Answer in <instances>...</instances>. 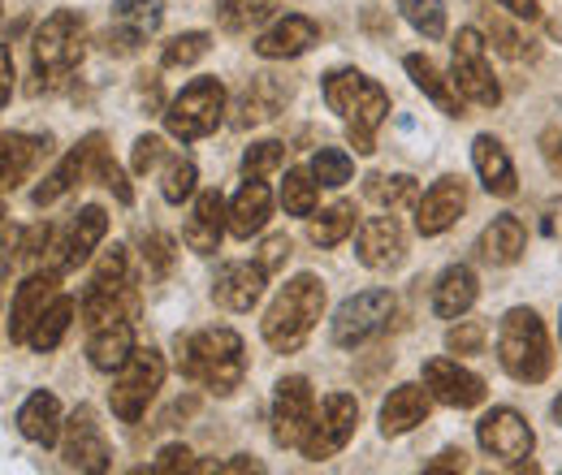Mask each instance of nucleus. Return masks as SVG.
<instances>
[{"label":"nucleus","instance_id":"obj_1","mask_svg":"<svg viewBox=\"0 0 562 475\" xmlns=\"http://www.w3.org/2000/svg\"><path fill=\"white\" fill-rule=\"evenodd\" d=\"M173 367L182 381H195L212 394H234L247 376V346L234 329H204L173 338Z\"/></svg>","mask_w":562,"mask_h":475},{"label":"nucleus","instance_id":"obj_2","mask_svg":"<svg viewBox=\"0 0 562 475\" xmlns=\"http://www.w3.org/2000/svg\"><path fill=\"white\" fill-rule=\"evenodd\" d=\"M325 104H329V113H338L347 122V138H351L355 151L372 156L376 131L390 117V91L359 69H334L325 78Z\"/></svg>","mask_w":562,"mask_h":475},{"label":"nucleus","instance_id":"obj_3","mask_svg":"<svg viewBox=\"0 0 562 475\" xmlns=\"http://www.w3.org/2000/svg\"><path fill=\"white\" fill-rule=\"evenodd\" d=\"M321 316H325V281L312 276V272H299L278 290L273 307L260 320V333L278 354H294L303 341L312 338Z\"/></svg>","mask_w":562,"mask_h":475},{"label":"nucleus","instance_id":"obj_4","mask_svg":"<svg viewBox=\"0 0 562 475\" xmlns=\"http://www.w3.org/2000/svg\"><path fill=\"white\" fill-rule=\"evenodd\" d=\"M497 363L519 385H541L554 372V350L532 307H510L497 325Z\"/></svg>","mask_w":562,"mask_h":475},{"label":"nucleus","instance_id":"obj_5","mask_svg":"<svg viewBox=\"0 0 562 475\" xmlns=\"http://www.w3.org/2000/svg\"><path fill=\"white\" fill-rule=\"evenodd\" d=\"M31 48H35V73L44 78L40 87H44V91L61 87L74 69L82 66V57H87V22H82V13H78V9H57V13H48V18L40 22Z\"/></svg>","mask_w":562,"mask_h":475},{"label":"nucleus","instance_id":"obj_6","mask_svg":"<svg viewBox=\"0 0 562 475\" xmlns=\"http://www.w3.org/2000/svg\"><path fill=\"white\" fill-rule=\"evenodd\" d=\"M165 372H169V363H165V354L156 346H135V354L117 367L113 389H109L113 415L122 423H139L147 407H151V398H156V389L165 385Z\"/></svg>","mask_w":562,"mask_h":475},{"label":"nucleus","instance_id":"obj_7","mask_svg":"<svg viewBox=\"0 0 562 475\" xmlns=\"http://www.w3.org/2000/svg\"><path fill=\"white\" fill-rule=\"evenodd\" d=\"M225 87L221 78H191L165 109V131L182 143L216 135V126L225 122Z\"/></svg>","mask_w":562,"mask_h":475},{"label":"nucleus","instance_id":"obj_8","mask_svg":"<svg viewBox=\"0 0 562 475\" xmlns=\"http://www.w3.org/2000/svg\"><path fill=\"white\" fill-rule=\"evenodd\" d=\"M450 78L459 87V95L468 104H481V109H497L502 104V87L490 69V53H485V35L481 26H463L450 44Z\"/></svg>","mask_w":562,"mask_h":475},{"label":"nucleus","instance_id":"obj_9","mask_svg":"<svg viewBox=\"0 0 562 475\" xmlns=\"http://www.w3.org/2000/svg\"><path fill=\"white\" fill-rule=\"evenodd\" d=\"M355 428H359V403L351 394H329L312 415V423H307V432L299 441V454L307 463H325V459H334V454H342L351 445Z\"/></svg>","mask_w":562,"mask_h":475},{"label":"nucleus","instance_id":"obj_10","mask_svg":"<svg viewBox=\"0 0 562 475\" xmlns=\"http://www.w3.org/2000/svg\"><path fill=\"white\" fill-rule=\"evenodd\" d=\"M394 312H398V298H394L390 290H363V294L347 298V303L334 312L329 338H334V346H342V350H355V346H363V341L381 338V333L390 329Z\"/></svg>","mask_w":562,"mask_h":475},{"label":"nucleus","instance_id":"obj_11","mask_svg":"<svg viewBox=\"0 0 562 475\" xmlns=\"http://www.w3.org/2000/svg\"><path fill=\"white\" fill-rule=\"evenodd\" d=\"M476 441H481V450H485L490 459L506 463V467L532 459V450H537V432L528 428V419H524L519 410H510V407H493L490 415H481Z\"/></svg>","mask_w":562,"mask_h":475},{"label":"nucleus","instance_id":"obj_12","mask_svg":"<svg viewBox=\"0 0 562 475\" xmlns=\"http://www.w3.org/2000/svg\"><path fill=\"white\" fill-rule=\"evenodd\" d=\"M165 22V0H113V26L104 35V48L113 57H131L139 53Z\"/></svg>","mask_w":562,"mask_h":475},{"label":"nucleus","instance_id":"obj_13","mask_svg":"<svg viewBox=\"0 0 562 475\" xmlns=\"http://www.w3.org/2000/svg\"><path fill=\"white\" fill-rule=\"evenodd\" d=\"M312 415H316V394L307 376H281L273 389V441L281 450H299Z\"/></svg>","mask_w":562,"mask_h":475},{"label":"nucleus","instance_id":"obj_14","mask_svg":"<svg viewBox=\"0 0 562 475\" xmlns=\"http://www.w3.org/2000/svg\"><path fill=\"white\" fill-rule=\"evenodd\" d=\"M61 459H66V467L87 472V475H100V472H109V467H113V450H109L104 428L95 423V410L91 407H78L70 419H66Z\"/></svg>","mask_w":562,"mask_h":475},{"label":"nucleus","instance_id":"obj_15","mask_svg":"<svg viewBox=\"0 0 562 475\" xmlns=\"http://www.w3.org/2000/svg\"><path fill=\"white\" fill-rule=\"evenodd\" d=\"M424 389L432 394V403L441 407H454V410H472L485 403V381L463 367L459 359H428L424 363Z\"/></svg>","mask_w":562,"mask_h":475},{"label":"nucleus","instance_id":"obj_16","mask_svg":"<svg viewBox=\"0 0 562 475\" xmlns=\"http://www.w3.org/2000/svg\"><path fill=\"white\" fill-rule=\"evenodd\" d=\"M355 256L359 264L372 272H385V269H398L403 256H407V234L398 225V216H368L355 225Z\"/></svg>","mask_w":562,"mask_h":475},{"label":"nucleus","instance_id":"obj_17","mask_svg":"<svg viewBox=\"0 0 562 475\" xmlns=\"http://www.w3.org/2000/svg\"><path fill=\"white\" fill-rule=\"evenodd\" d=\"M61 294V272L57 269H44V272H31L18 290H13V303H9V341H26L35 320L53 307V298Z\"/></svg>","mask_w":562,"mask_h":475},{"label":"nucleus","instance_id":"obj_18","mask_svg":"<svg viewBox=\"0 0 562 475\" xmlns=\"http://www.w3.org/2000/svg\"><path fill=\"white\" fill-rule=\"evenodd\" d=\"M139 303V285H131V276H122V281H91L78 312H82L87 329H100V325H113V320H135Z\"/></svg>","mask_w":562,"mask_h":475},{"label":"nucleus","instance_id":"obj_19","mask_svg":"<svg viewBox=\"0 0 562 475\" xmlns=\"http://www.w3.org/2000/svg\"><path fill=\"white\" fill-rule=\"evenodd\" d=\"M265 285H269V272L260 269V260L256 264L234 260V264H221L216 276H212V303L234 312V316H243L265 298Z\"/></svg>","mask_w":562,"mask_h":475},{"label":"nucleus","instance_id":"obj_20","mask_svg":"<svg viewBox=\"0 0 562 475\" xmlns=\"http://www.w3.org/2000/svg\"><path fill=\"white\" fill-rule=\"evenodd\" d=\"M100 151H104V135H87L78 147H74L70 156L31 191V204L35 207H48V204H57L61 195H70L78 182H87L91 173H95V160H100Z\"/></svg>","mask_w":562,"mask_h":475},{"label":"nucleus","instance_id":"obj_21","mask_svg":"<svg viewBox=\"0 0 562 475\" xmlns=\"http://www.w3.org/2000/svg\"><path fill=\"white\" fill-rule=\"evenodd\" d=\"M463 212H468V182L454 178V173H450V178H437L420 200H416V229H420L424 238H437V234H446Z\"/></svg>","mask_w":562,"mask_h":475},{"label":"nucleus","instance_id":"obj_22","mask_svg":"<svg viewBox=\"0 0 562 475\" xmlns=\"http://www.w3.org/2000/svg\"><path fill=\"white\" fill-rule=\"evenodd\" d=\"M104 234H109V212L100 204H87L70 220V229H66V238H61V247H57L53 269L61 272V276L74 269H82V264L91 260V251L104 242Z\"/></svg>","mask_w":562,"mask_h":475},{"label":"nucleus","instance_id":"obj_23","mask_svg":"<svg viewBox=\"0 0 562 475\" xmlns=\"http://www.w3.org/2000/svg\"><path fill=\"white\" fill-rule=\"evenodd\" d=\"M312 44H321V26L307 13H285V18H273L269 31H260L256 53L265 61H290V57H303Z\"/></svg>","mask_w":562,"mask_h":475},{"label":"nucleus","instance_id":"obj_24","mask_svg":"<svg viewBox=\"0 0 562 475\" xmlns=\"http://www.w3.org/2000/svg\"><path fill=\"white\" fill-rule=\"evenodd\" d=\"M285 100H290V87H285L281 78L256 73V78L238 91V100H234V126H238V131H251V126L273 122L281 109H285Z\"/></svg>","mask_w":562,"mask_h":475},{"label":"nucleus","instance_id":"obj_25","mask_svg":"<svg viewBox=\"0 0 562 475\" xmlns=\"http://www.w3.org/2000/svg\"><path fill=\"white\" fill-rule=\"evenodd\" d=\"M53 143L44 135H0V195L18 191L44 160H48Z\"/></svg>","mask_w":562,"mask_h":475},{"label":"nucleus","instance_id":"obj_26","mask_svg":"<svg viewBox=\"0 0 562 475\" xmlns=\"http://www.w3.org/2000/svg\"><path fill=\"white\" fill-rule=\"evenodd\" d=\"M225 229H229V204L221 200V191H204V195L195 200V207H191L187 229H182L187 247H191L195 256H216Z\"/></svg>","mask_w":562,"mask_h":475},{"label":"nucleus","instance_id":"obj_27","mask_svg":"<svg viewBox=\"0 0 562 475\" xmlns=\"http://www.w3.org/2000/svg\"><path fill=\"white\" fill-rule=\"evenodd\" d=\"M472 165H476V178H481V186L490 191L493 200H515L519 195V173H515L506 147L493 135H476V143H472Z\"/></svg>","mask_w":562,"mask_h":475},{"label":"nucleus","instance_id":"obj_28","mask_svg":"<svg viewBox=\"0 0 562 475\" xmlns=\"http://www.w3.org/2000/svg\"><path fill=\"white\" fill-rule=\"evenodd\" d=\"M18 432H22L31 445H57L61 432H66V410L57 403V394H48V389L31 394V398L18 407Z\"/></svg>","mask_w":562,"mask_h":475},{"label":"nucleus","instance_id":"obj_29","mask_svg":"<svg viewBox=\"0 0 562 475\" xmlns=\"http://www.w3.org/2000/svg\"><path fill=\"white\" fill-rule=\"evenodd\" d=\"M476 298H481V281H476V272L468 269V264H450L437 276V285H432V312L441 320L468 316L476 307Z\"/></svg>","mask_w":562,"mask_h":475},{"label":"nucleus","instance_id":"obj_30","mask_svg":"<svg viewBox=\"0 0 562 475\" xmlns=\"http://www.w3.org/2000/svg\"><path fill=\"white\" fill-rule=\"evenodd\" d=\"M269 216H273V195H269L265 178H247L238 186V195L229 200V234L247 242L269 225Z\"/></svg>","mask_w":562,"mask_h":475},{"label":"nucleus","instance_id":"obj_31","mask_svg":"<svg viewBox=\"0 0 562 475\" xmlns=\"http://www.w3.org/2000/svg\"><path fill=\"white\" fill-rule=\"evenodd\" d=\"M428 410H432V394L424 385H398L381 403V432L385 437H407L412 428H420L428 419Z\"/></svg>","mask_w":562,"mask_h":475},{"label":"nucleus","instance_id":"obj_32","mask_svg":"<svg viewBox=\"0 0 562 475\" xmlns=\"http://www.w3.org/2000/svg\"><path fill=\"white\" fill-rule=\"evenodd\" d=\"M403 69H407V78L420 87L424 95H428L446 117H468V113H463V109H468V100L459 95L454 78H446L441 69L424 57V53H407V57H403Z\"/></svg>","mask_w":562,"mask_h":475},{"label":"nucleus","instance_id":"obj_33","mask_svg":"<svg viewBox=\"0 0 562 475\" xmlns=\"http://www.w3.org/2000/svg\"><path fill=\"white\" fill-rule=\"evenodd\" d=\"M524 247H528V229H524L519 216H493L490 225H485V234H481V242H476L481 260L493 264V269H510V264H519Z\"/></svg>","mask_w":562,"mask_h":475},{"label":"nucleus","instance_id":"obj_34","mask_svg":"<svg viewBox=\"0 0 562 475\" xmlns=\"http://www.w3.org/2000/svg\"><path fill=\"white\" fill-rule=\"evenodd\" d=\"M131 354H135V320H113V325L91 329L87 359H91L95 372H117Z\"/></svg>","mask_w":562,"mask_h":475},{"label":"nucleus","instance_id":"obj_35","mask_svg":"<svg viewBox=\"0 0 562 475\" xmlns=\"http://www.w3.org/2000/svg\"><path fill=\"white\" fill-rule=\"evenodd\" d=\"M281 18V0H216V26L225 35H251Z\"/></svg>","mask_w":562,"mask_h":475},{"label":"nucleus","instance_id":"obj_36","mask_svg":"<svg viewBox=\"0 0 562 475\" xmlns=\"http://www.w3.org/2000/svg\"><path fill=\"white\" fill-rule=\"evenodd\" d=\"M363 195L385 212H398V207H416L420 200V182L412 173H368L363 178Z\"/></svg>","mask_w":562,"mask_h":475},{"label":"nucleus","instance_id":"obj_37","mask_svg":"<svg viewBox=\"0 0 562 475\" xmlns=\"http://www.w3.org/2000/svg\"><path fill=\"white\" fill-rule=\"evenodd\" d=\"M74 316H78V303H74V298H66V294H57V298H53V307H48V312L35 320V329H31L26 346H31V350H40V354L57 350V346L66 341V333H70Z\"/></svg>","mask_w":562,"mask_h":475},{"label":"nucleus","instance_id":"obj_38","mask_svg":"<svg viewBox=\"0 0 562 475\" xmlns=\"http://www.w3.org/2000/svg\"><path fill=\"white\" fill-rule=\"evenodd\" d=\"M351 234H355V207L351 204L325 207V212L312 216V225H307V238H312L316 247H342Z\"/></svg>","mask_w":562,"mask_h":475},{"label":"nucleus","instance_id":"obj_39","mask_svg":"<svg viewBox=\"0 0 562 475\" xmlns=\"http://www.w3.org/2000/svg\"><path fill=\"white\" fill-rule=\"evenodd\" d=\"M316 200H321V182L312 178V169H285V182H281L285 216H312Z\"/></svg>","mask_w":562,"mask_h":475},{"label":"nucleus","instance_id":"obj_40","mask_svg":"<svg viewBox=\"0 0 562 475\" xmlns=\"http://www.w3.org/2000/svg\"><path fill=\"white\" fill-rule=\"evenodd\" d=\"M195 182H200V169H195L191 156H169L165 160V178H160L165 204H187L195 195Z\"/></svg>","mask_w":562,"mask_h":475},{"label":"nucleus","instance_id":"obj_41","mask_svg":"<svg viewBox=\"0 0 562 475\" xmlns=\"http://www.w3.org/2000/svg\"><path fill=\"white\" fill-rule=\"evenodd\" d=\"M212 48V35L209 31H182V35H173L165 48H160V66L165 69H187L195 66V61H204Z\"/></svg>","mask_w":562,"mask_h":475},{"label":"nucleus","instance_id":"obj_42","mask_svg":"<svg viewBox=\"0 0 562 475\" xmlns=\"http://www.w3.org/2000/svg\"><path fill=\"white\" fill-rule=\"evenodd\" d=\"M485 35L493 39V48H497L502 57H510V61H537V53H541L532 39H524L515 26H506L497 13H490V18H485Z\"/></svg>","mask_w":562,"mask_h":475},{"label":"nucleus","instance_id":"obj_43","mask_svg":"<svg viewBox=\"0 0 562 475\" xmlns=\"http://www.w3.org/2000/svg\"><path fill=\"white\" fill-rule=\"evenodd\" d=\"M312 178L321 182V186H347L355 178V160L342 151V147H321L316 156H312Z\"/></svg>","mask_w":562,"mask_h":475},{"label":"nucleus","instance_id":"obj_44","mask_svg":"<svg viewBox=\"0 0 562 475\" xmlns=\"http://www.w3.org/2000/svg\"><path fill=\"white\" fill-rule=\"evenodd\" d=\"M398 9L424 39H441L446 35V4L441 0H398Z\"/></svg>","mask_w":562,"mask_h":475},{"label":"nucleus","instance_id":"obj_45","mask_svg":"<svg viewBox=\"0 0 562 475\" xmlns=\"http://www.w3.org/2000/svg\"><path fill=\"white\" fill-rule=\"evenodd\" d=\"M281 160H285V143L260 138V143H251V147L243 151V173H247V178H269V173L281 169Z\"/></svg>","mask_w":562,"mask_h":475},{"label":"nucleus","instance_id":"obj_46","mask_svg":"<svg viewBox=\"0 0 562 475\" xmlns=\"http://www.w3.org/2000/svg\"><path fill=\"white\" fill-rule=\"evenodd\" d=\"M143 264H147V281H165L173 272V238L169 234H147L143 238Z\"/></svg>","mask_w":562,"mask_h":475},{"label":"nucleus","instance_id":"obj_47","mask_svg":"<svg viewBox=\"0 0 562 475\" xmlns=\"http://www.w3.org/2000/svg\"><path fill=\"white\" fill-rule=\"evenodd\" d=\"M490 338V329H485V320H463L459 316V325H450V333H446V350L450 354H481V346Z\"/></svg>","mask_w":562,"mask_h":475},{"label":"nucleus","instance_id":"obj_48","mask_svg":"<svg viewBox=\"0 0 562 475\" xmlns=\"http://www.w3.org/2000/svg\"><path fill=\"white\" fill-rule=\"evenodd\" d=\"M95 178L113 191V200H117V204H135V191H131V182H126L122 165L109 156V147H104V151H100V160H95Z\"/></svg>","mask_w":562,"mask_h":475},{"label":"nucleus","instance_id":"obj_49","mask_svg":"<svg viewBox=\"0 0 562 475\" xmlns=\"http://www.w3.org/2000/svg\"><path fill=\"white\" fill-rule=\"evenodd\" d=\"M160 160H169V147H165V138L160 135H143L135 138V156H131V169L139 173V178H147Z\"/></svg>","mask_w":562,"mask_h":475},{"label":"nucleus","instance_id":"obj_50","mask_svg":"<svg viewBox=\"0 0 562 475\" xmlns=\"http://www.w3.org/2000/svg\"><path fill=\"white\" fill-rule=\"evenodd\" d=\"M200 463H195V454L187 450V445H165L156 459H151V467L147 472L156 475H173V472H195Z\"/></svg>","mask_w":562,"mask_h":475},{"label":"nucleus","instance_id":"obj_51","mask_svg":"<svg viewBox=\"0 0 562 475\" xmlns=\"http://www.w3.org/2000/svg\"><path fill=\"white\" fill-rule=\"evenodd\" d=\"M122 276H131V256H126V247H109L91 272V281H122Z\"/></svg>","mask_w":562,"mask_h":475},{"label":"nucleus","instance_id":"obj_52","mask_svg":"<svg viewBox=\"0 0 562 475\" xmlns=\"http://www.w3.org/2000/svg\"><path fill=\"white\" fill-rule=\"evenodd\" d=\"M285 260H290V238L278 234V238L265 242V251H260V269L269 272V276H278V272L285 269Z\"/></svg>","mask_w":562,"mask_h":475},{"label":"nucleus","instance_id":"obj_53","mask_svg":"<svg viewBox=\"0 0 562 475\" xmlns=\"http://www.w3.org/2000/svg\"><path fill=\"white\" fill-rule=\"evenodd\" d=\"M424 472H468V454L450 445V450H441L432 463H424Z\"/></svg>","mask_w":562,"mask_h":475},{"label":"nucleus","instance_id":"obj_54","mask_svg":"<svg viewBox=\"0 0 562 475\" xmlns=\"http://www.w3.org/2000/svg\"><path fill=\"white\" fill-rule=\"evenodd\" d=\"M510 18H519V22H537L541 18V0H497Z\"/></svg>","mask_w":562,"mask_h":475},{"label":"nucleus","instance_id":"obj_55","mask_svg":"<svg viewBox=\"0 0 562 475\" xmlns=\"http://www.w3.org/2000/svg\"><path fill=\"white\" fill-rule=\"evenodd\" d=\"M204 472H265V463L251 459V454H234L229 463H209Z\"/></svg>","mask_w":562,"mask_h":475},{"label":"nucleus","instance_id":"obj_56","mask_svg":"<svg viewBox=\"0 0 562 475\" xmlns=\"http://www.w3.org/2000/svg\"><path fill=\"white\" fill-rule=\"evenodd\" d=\"M9 95H13V53L0 48V109L9 104Z\"/></svg>","mask_w":562,"mask_h":475},{"label":"nucleus","instance_id":"obj_57","mask_svg":"<svg viewBox=\"0 0 562 475\" xmlns=\"http://www.w3.org/2000/svg\"><path fill=\"white\" fill-rule=\"evenodd\" d=\"M18 242H22V234L4 220V212H0V260H9V251H18Z\"/></svg>","mask_w":562,"mask_h":475},{"label":"nucleus","instance_id":"obj_58","mask_svg":"<svg viewBox=\"0 0 562 475\" xmlns=\"http://www.w3.org/2000/svg\"><path fill=\"white\" fill-rule=\"evenodd\" d=\"M541 151H546V160H550V169L562 173V151H559V131H546L541 135Z\"/></svg>","mask_w":562,"mask_h":475},{"label":"nucleus","instance_id":"obj_59","mask_svg":"<svg viewBox=\"0 0 562 475\" xmlns=\"http://www.w3.org/2000/svg\"><path fill=\"white\" fill-rule=\"evenodd\" d=\"M550 415H554V419H559V423H562V394H559V398H554V407H550Z\"/></svg>","mask_w":562,"mask_h":475},{"label":"nucleus","instance_id":"obj_60","mask_svg":"<svg viewBox=\"0 0 562 475\" xmlns=\"http://www.w3.org/2000/svg\"><path fill=\"white\" fill-rule=\"evenodd\" d=\"M559 338H562V320H559Z\"/></svg>","mask_w":562,"mask_h":475}]
</instances>
